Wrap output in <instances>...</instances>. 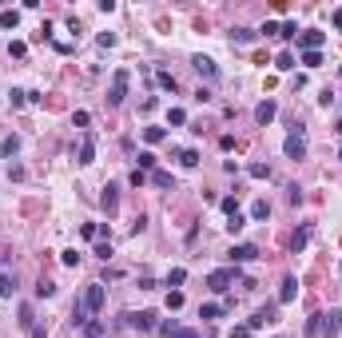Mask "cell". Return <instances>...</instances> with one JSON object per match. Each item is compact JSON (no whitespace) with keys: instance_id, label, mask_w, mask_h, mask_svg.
Returning a JSON list of instances; mask_svg holds the SVG:
<instances>
[{"instance_id":"cell-1","label":"cell","mask_w":342,"mask_h":338,"mask_svg":"<svg viewBox=\"0 0 342 338\" xmlns=\"http://www.w3.org/2000/svg\"><path fill=\"white\" fill-rule=\"evenodd\" d=\"M128 84H132L128 68H119L116 76H112V88H107V104H112V108H119V104H123V96H128Z\"/></svg>"},{"instance_id":"cell-2","label":"cell","mask_w":342,"mask_h":338,"mask_svg":"<svg viewBox=\"0 0 342 338\" xmlns=\"http://www.w3.org/2000/svg\"><path fill=\"white\" fill-rule=\"evenodd\" d=\"M207 287L215 294H227L231 287H235V267H219V271H211V275H207Z\"/></svg>"},{"instance_id":"cell-3","label":"cell","mask_w":342,"mask_h":338,"mask_svg":"<svg viewBox=\"0 0 342 338\" xmlns=\"http://www.w3.org/2000/svg\"><path fill=\"white\" fill-rule=\"evenodd\" d=\"M283 152H286V159H302V155H307V136L298 132V123H295V127H291V136H286Z\"/></svg>"},{"instance_id":"cell-4","label":"cell","mask_w":342,"mask_h":338,"mask_svg":"<svg viewBox=\"0 0 342 338\" xmlns=\"http://www.w3.org/2000/svg\"><path fill=\"white\" fill-rule=\"evenodd\" d=\"M104 283H92L88 291H84V298H80V303H84V307H88V314H100V310H104Z\"/></svg>"},{"instance_id":"cell-5","label":"cell","mask_w":342,"mask_h":338,"mask_svg":"<svg viewBox=\"0 0 342 338\" xmlns=\"http://www.w3.org/2000/svg\"><path fill=\"white\" fill-rule=\"evenodd\" d=\"M227 259H231V267H239V262H255V259H259V247H255V243H235L231 251H227Z\"/></svg>"},{"instance_id":"cell-6","label":"cell","mask_w":342,"mask_h":338,"mask_svg":"<svg viewBox=\"0 0 342 338\" xmlns=\"http://www.w3.org/2000/svg\"><path fill=\"white\" fill-rule=\"evenodd\" d=\"M271 323H279V303H267V307H259L255 310V318L247 326L251 330H259V326H271Z\"/></svg>"},{"instance_id":"cell-7","label":"cell","mask_w":342,"mask_h":338,"mask_svg":"<svg viewBox=\"0 0 342 338\" xmlns=\"http://www.w3.org/2000/svg\"><path fill=\"white\" fill-rule=\"evenodd\" d=\"M135 330H159V314L155 310H139V314H123Z\"/></svg>"},{"instance_id":"cell-8","label":"cell","mask_w":342,"mask_h":338,"mask_svg":"<svg viewBox=\"0 0 342 338\" xmlns=\"http://www.w3.org/2000/svg\"><path fill=\"white\" fill-rule=\"evenodd\" d=\"M322 44H327V32H314V28L298 32V48H302V52H318Z\"/></svg>"},{"instance_id":"cell-9","label":"cell","mask_w":342,"mask_h":338,"mask_svg":"<svg viewBox=\"0 0 342 338\" xmlns=\"http://www.w3.org/2000/svg\"><path fill=\"white\" fill-rule=\"evenodd\" d=\"M338 330H342V310L330 307L327 314H322V338H338Z\"/></svg>"},{"instance_id":"cell-10","label":"cell","mask_w":342,"mask_h":338,"mask_svg":"<svg viewBox=\"0 0 342 338\" xmlns=\"http://www.w3.org/2000/svg\"><path fill=\"white\" fill-rule=\"evenodd\" d=\"M275 116H279V104H275V100H263V104L255 108V123H259V127H267Z\"/></svg>"},{"instance_id":"cell-11","label":"cell","mask_w":342,"mask_h":338,"mask_svg":"<svg viewBox=\"0 0 342 338\" xmlns=\"http://www.w3.org/2000/svg\"><path fill=\"white\" fill-rule=\"evenodd\" d=\"M191 68H195V72H199L203 80H219V68H215V60H207V56H195Z\"/></svg>"},{"instance_id":"cell-12","label":"cell","mask_w":342,"mask_h":338,"mask_svg":"<svg viewBox=\"0 0 342 338\" xmlns=\"http://www.w3.org/2000/svg\"><path fill=\"white\" fill-rule=\"evenodd\" d=\"M295 294H298V278H295V275H286V278H283V291H279V307L295 303Z\"/></svg>"},{"instance_id":"cell-13","label":"cell","mask_w":342,"mask_h":338,"mask_svg":"<svg viewBox=\"0 0 342 338\" xmlns=\"http://www.w3.org/2000/svg\"><path fill=\"white\" fill-rule=\"evenodd\" d=\"M159 330H164L167 338H199L195 330H187V326H179L175 318H171V323H159Z\"/></svg>"},{"instance_id":"cell-14","label":"cell","mask_w":342,"mask_h":338,"mask_svg":"<svg viewBox=\"0 0 342 338\" xmlns=\"http://www.w3.org/2000/svg\"><path fill=\"white\" fill-rule=\"evenodd\" d=\"M223 314H227V307H223V303H203V307H199V318H207V323L223 318Z\"/></svg>"},{"instance_id":"cell-15","label":"cell","mask_w":342,"mask_h":338,"mask_svg":"<svg viewBox=\"0 0 342 338\" xmlns=\"http://www.w3.org/2000/svg\"><path fill=\"white\" fill-rule=\"evenodd\" d=\"M92 159H96V139L84 136V143H80V159H76V163H84V167H88Z\"/></svg>"},{"instance_id":"cell-16","label":"cell","mask_w":342,"mask_h":338,"mask_svg":"<svg viewBox=\"0 0 342 338\" xmlns=\"http://www.w3.org/2000/svg\"><path fill=\"white\" fill-rule=\"evenodd\" d=\"M148 179H151V183H155V187H164V191H167V187H175V179H171V171H159V167L151 171Z\"/></svg>"},{"instance_id":"cell-17","label":"cell","mask_w":342,"mask_h":338,"mask_svg":"<svg viewBox=\"0 0 342 338\" xmlns=\"http://www.w3.org/2000/svg\"><path fill=\"white\" fill-rule=\"evenodd\" d=\"M116 191H119L116 183H107V187H104V195H100V199H104V207H107V215L116 211V203H119V195H116Z\"/></svg>"},{"instance_id":"cell-18","label":"cell","mask_w":342,"mask_h":338,"mask_svg":"<svg viewBox=\"0 0 342 338\" xmlns=\"http://www.w3.org/2000/svg\"><path fill=\"white\" fill-rule=\"evenodd\" d=\"M16 323L24 326V330H32V326H36V314H32V303H20V318H16Z\"/></svg>"},{"instance_id":"cell-19","label":"cell","mask_w":342,"mask_h":338,"mask_svg":"<svg viewBox=\"0 0 342 338\" xmlns=\"http://www.w3.org/2000/svg\"><path fill=\"white\" fill-rule=\"evenodd\" d=\"M251 219H259V223H263V219H271V203H267V199H255V203H251Z\"/></svg>"},{"instance_id":"cell-20","label":"cell","mask_w":342,"mask_h":338,"mask_svg":"<svg viewBox=\"0 0 342 338\" xmlns=\"http://www.w3.org/2000/svg\"><path fill=\"white\" fill-rule=\"evenodd\" d=\"M199 159H203V155L195 152V147H183V152H179V163H183V167H199Z\"/></svg>"},{"instance_id":"cell-21","label":"cell","mask_w":342,"mask_h":338,"mask_svg":"<svg viewBox=\"0 0 342 338\" xmlns=\"http://www.w3.org/2000/svg\"><path fill=\"white\" fill-rule=\"evenodd\" d=\"M255 36L259 32H251V28H235L231 32V44H255Z\"/></svg>"},{"instance_id":"cell-22","label":"cell","mask_w":342,"mask_h":338,"mask_svg":"<svg viewBox=\"0 0 342 338\" xmlns=\"http://www.w3.org/2000/svg\"><path fill=\"white\" fill-rule=\"evenodd\" d=\"M307 243H311V227L295 231V239H291V251H295V255H298V251H302V247H307Z\"/></svg>"},{"instance_id":"cell-23","label":"cell","mask_w":342,"mask_h":338,"mask_svg":"<svg viewBox=\"0 0 342 338\" xmlns=\"http://www.w3.org/2000/svg\"><path fill=\"white\" fill-rule=\"evenodd\" d=\"M12 291H16V278L8 275V271H0V298H8Z\"/></svg>"},{"instance_id":"cell-24","label":"cell","mask_w":342,"mask_h":338,"mask_svg":"<svg viewBox=\"0 0 342 338\" xmlns=\"http://www.w3.org/2000/svg\"><path fill=\"white\" fill-rule=\"evenodd\" d=\"M16 24H20V12L16 8H4L0 12V28H16Z\"/></svg>"},{"instance_id":"cell-25","label":"cell","mask_w":342,"mask_h":338,"mask_svg":"<svg viewBox=\"0 0 342 338\" xmlns=\"http://www.w3.org/2000/svg\"><path fill=\"white\" fill-rule=\"evenodd\" d=\"M16 152H20V139H16V136H8L4 143H0V155H4V159H12Z\"/></svg>"},{"instance_id":"cell-26","label":"cell","mask_w":342,"mask_h":338,"mask_svg":"<svg viewBox=\"0 0 342 338\" xmlns=\"http://www.w3.org/2000/svg\"><path fill=\"white\" fill-rule=\"evenodd\" d=\"M143 139H148V143H164V139H167V127H143Z\"/></svg>"},{"instance_id":"cell-27","label":"cell","mask_w":342,"mask_h":338,"mask_svg":"<svg viewBox=\"0 0 342 338\" xmlns=\"http://www.w3.org/2000/svg\"><path fill=\"white\" fill-rule=\"evenodd\" d=\"M279 36H283V40H298V24L295 20H283V24H279Z\"/></svg>"},{"instance_id":"cell-28","label":"cell","mask_w":342,"mask_h":338,"mask_svg":"<svg viewBox=\"0 0 342 338\" xmlns=\"http://www.w3.org/2000/svg\"><path fill=\"white\" fill-rule=\"evenodd\" d=\"M183 283H187V271H183V267L167 271V287H183Z\"/></svg>"},{"instance_id":"cell-29","label":"cell","mask_w":342,"mask_h":338,"mask_svg":"<svg viewBox=\"0 0 342 338\" xmlns=\"http://www.w3.org/2000/svg\"><path fill=\"white\" fill-rule=\"evenodd\" d=\"M295 56H291V52H279V60H275V68H279V72H291V68H295Z\"/></svg>"},{"instance_id":"cell-30","label":"cell","mask_w":342,"mask_h":338,"mask_svg":"<svg viewBox=\"0 0 342 338\" xmlns=\"http://www.w3.org/2000/svg\"><path fill=\"white\" fill-rule=\"evenodd\" d=\"M318 334H322V314L307 318V338H318Z\"/></svg>"},{"instance_id":"cell-31","label":"cell","mask_w":342,"mask_h":338,"mask_svg":"<svg viewBox=\"0 0 342 338\" xmlns=\"http://www.w3.org/2000/svg\"><path fill=\"white\" fill-rule=\"evenodd\" d=\"M247 175H251V179H271V167H267V163H251Z\"/></svg>"},{"instance_id":"cell-32","label":"cell","mask_w":342,"mask_h":338,"mask_svg":"<svg viewBox=\"0 0 342 338\" xmlns=\"http://www.w3.org/2000/svg\"><path fill=\"white\" fill-rule=\"evenodd\" d=\"M243 227H247V215H243V211L227 219V231H231V235H239V231H243Z\"/></svg>"},{"instance_id":"cell-33","label":"cell","mask_w":342,"mask_h":338,"mask_svg":"<svg viewBox=\"0 0 342 338\" xmlns=\"http://www.w3.org/2000/svg\"><path fill=\"white\" fill-rule=\"evenodd\" d=\"M84 334H88V338H100V334H104V323H100V318H88V323H84Z\"/></svg>"},{"instance_id":"cell-34","label":"cell","mask_w":342,"mask_h":338,"mask_svg":"<svg viewBox=\"0 0 342 338\" xmlns=\"http://www.w3.org/2000/svg\"><path fill=\"white\" fill-rule=\"evenodd\" d=\"M8 104H12V108H24V104H28V92L12 88V92H8Z\"/></svg>"},{"instance_id":"cell-35","label":"cell","mask_w":342,"mask_h":338,"mask_svg":"<svg viewBox=\"0 0 342 338\" xmlns=\"http://www.w3.org/2000/svg\"><path fill=\"white\" fill-rule=\"evenodd\" d=\"M36 294H40V298H52V294H56V283L40 278V283H36Z\"/></svg>"},{"instance_id":"cell-36","label":"cell","mask_w":342,"mask_h":338,"mask_svg":"<svg viewBox=\"0 0 342 338\" xmlns=\"http://www.w3.org/2000/svg\"><path fill=\"white\" fill-rule=\"evenodd\" d=\"M155 80H159V88H167V92H175V76H171V72H155Z\"/></svg>"},{"instance_id":"cell-37","label":"cell","mask_w":342,"mask_h":338,"mask_svg":"<svg viewBox=\"0 0 342 338\" xmlns=\"http://www.w3.org/2000/svg\"><path fill=\"white\" fill-rule=\"evenodd\" d=\"M298 64H307V68H318L322 64V52H302V60Z\"/></svg>"},{"instance_id":"cell-38","label":"cell","mask_w":342,"mask_h":338,"mask_svg":"<svg viewBox=\"0 0 342 338\" xmlns=\"http://www.w3.org/2000/svg\"><path fill=\"white\" fill-rule=\"evenodd\" d=\"M60 262H64V267H80V251H64V255H60Z\"/></svg>"},{"instance_id":"cell-39","label":"cell","mask_w":342,"mask_h":338,"mask_svg":"<svg viewBox=\"0 0 342 338\" xmlns=\"http://www.w3.org/2000/svg\"><path fill=\"white\" fill-rule=\"evenodd\" d=\"M139 171H155V155L151 152H139Z\"/></svg>"},{"instance_id":"cell-40","label":"cell","mask_w":342,"mask_h":338,"mask_svg":"<svg viewBox=\"0 0 342 338\" xmlns=\"http://www.w3.org/2000/svg\"><path fill=\"white\" fill-rule=\"evenodd\" d=\"M219 207L227 211V219H231V215H239V199H235V195H227V199L219 203Z\"/></svg>"},{"instance_id":"cell-41","label":"cell","mask_w":342,"mask_h":338,"mask_svg":"<svg viewBox=\"0 0 342 338\" xmlns=\"http://www.w3.org/2000/svg\"><path fill=\"white\" fill-rule=\"evenodd\" d=\"M167 123H175V127H179V123H187V111H183V108H171V111H167Z\"/></svg>"},{"instance_id":"cell-42","label":"cell","mask_w":342,"mask_h":338,"mask_svg":"<svg viewBox=\"0 0 342 338\" xmlns=\"http://www.w3.org/2000/svg\"><path fill=\"white\" fill-rule=\"evenodd\" d=\"M24 52H28V44H24V40H12V44H8V56H16V60H20Z\"/></svg>"},{"instance_id":"cell-43","label":"cell","mask_w":342,"mask_h":338,"mask_svg":"<svg viewBox=\"0 0 342 338\" xmlns=\"http://www.w3.org/2000/svg\"><path fill=\"white\" fill-rule=\"evenodd\" d=\"M183 307V291H171L167 294V310H179Z\"/></svg>"},{"instance_id":"cell-44","label":"cell","mask_w":342,"mask_h":338,"mask_svg":"<svg viewBox=\"0 0 342 338\" xmlns=\"http://www.w3.org/2000/svg\"><path fill=\"white\" fill-rule=\"evenodd\" d=\"M80 235H84V239H100V227H96V223H84V227H80Z\"/></svg>"},{"instance_id":"cell-45","label":"cell","mask_w":342,"mask_h":338,"mask_svg":"<svg viewBox=\"0 0 342 338\" xmlns=\"http://www.w3.org/2000/svg\"><path fill=\"white\" fill-rule=\"evenodd\" d=\"M96 255H100V259H112V243H104V239H100V243H96Z\"/></svg>"},{"instance_id":"cell-46","label":"cell","mask_w":342,"mask_h":338,"mask_svg":"<svg viewBox=\"0 0 342 338\" xmlns=\"http://www.w3.org/2000/svg\"><path fill=\"white\" fill-rule=\"evenodd\" d=\"M143 183H148V171L135 167V171H132V187H143Z\"/></svg>"},{"instance_id":"cell-47","label":"cell","mask_w":342,"mask_h":338,"mask_svg":"<svg viewBox=\"0 0 342 338\" xmlns=\"http://www.w3.org/2000/svg\"><path fill=\"white\" fill-rule=\"evenodd\" d=\"M116 44V32H100V48H112Z\"/></svg>"},{"instance_id":"cell-48","label":"cell","mask_w":342,"mask_h":338,"mask_svg":"<svg viewBox=\"0 0 342 338\" xmlns=\"http://www.w3.org/2000/svg\"><path fill=\"white\" fill-rule=\"evenodd\" d=\"M88 120H92L88 111H76V116H72V123H76V127H88Z\"/></svg>"},{"instance_id":"cell-49","label":"cell","mask_w":342,"mask_h":338,"mask_svg":"<svg viewBox=\"0 0 342 338\" xmlns=\"http://www.w3.org/2000/svg\"><path fill=\"white\" fill-rule=\"evenodd\" d=\"M28 334H32V338H48V326H44V323H36V326L28 330Z\"/></svg>"},{"instance_id":"cell-50","label":"cell","mask_w":342,"mask_h":338,"mask_svg":"<svg viewBox=\"0 0 342 338\" xmlns=\"http://www.w3.org/2000/svg\"><path fill=\"white\" fill-rule=\"evenodd\" d=\"M231 338H251V326H235V330H231Z\"/></svg>"},{"instance_id":"cell-51","label":"cell","mask_w":342,"mask_h":338,"mask_svg":"<svg viewBox=\"0 0 342 338\" xmlns=\"http://www.w3.org/2000/svg\"><path fill=\"white\" fill-rule=\"evenodd\" d=\"M330 20H334V28H342V8H334V16H330Z\"/></svg>"},{"instance_id":"cell-52","label":"cell","mask_w":342,"mask_h":338,"mask_svg":"<svg viewBox=\"0 0 342 338\" xmlns=\"http://www.w3.org/2000/svg\"><path fill=\"white\" fill-rule=\"evenodd\" d=\"M334 132H338V136H342V120H338V127H334Z\"/></svg>"},{"instance_id":"cell-53","label":"cell","mask_w":342,"mask_h":338,"mask_svg":"<svg viewBox=\"0 0 342 338\" xmlns=\"http://www.w3.org/2000/svg\"><path fill=\"white\" fill-rule=\"evenodd\" d=\"M338 76H342V64H338Z\"/></svg>"},{"instance_id":"cell-54","label":"cell","mask_w":342,"mask_h":338,"mask_svg":"<svg viewBox=\"0 0 342 338\" xmlns=\"http://www.w3.org/2000/svg\"><path fill=\"white\" fill-rule=\"evenodd\" d=\"M338 159H342V152H338Z\"/></svg>"}]
</instances>
